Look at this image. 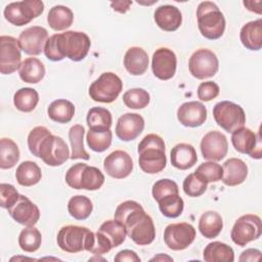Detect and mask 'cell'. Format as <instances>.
<instances>
[{"label":"cell","mask_w":262,"mask_h":262,"mask_svg":"<svg viewBox=\"0 0 262 262\" xmlns=\"http://www.w3.org/2000/svg\"><path fill=\"white\" fill-rule=\"evenodd\" d=\"M44 3L40 0L11 2L4 8V17L11 25L21 27L42 14Z\"/></svg>","instance_id":"obj_9"},{"label":"cell","mask_w":262,"mask_h":262,"mask_svg":"<svg viewBox=\"0 0 262 262\" xmlns=\"http://www.w3.org/2000/svg\"><path fill=\"white\" fill-rule=\"evenodd\" d=\"M157 26L166 32L176 31L182 23V14L180 10L173 5H161L154 13Z\"/></svg>","instance_id":"obj_23"},{"label":"cell","mask_w":262,"mask_h":262,"mask_svg":"<svg viewBox=\"0 0 262 262\" xmlns=\"http://www.w3.org/2000/svg\"><path fill=\"white\" fill-rule=\"evenodd\" d=\"M149 93L142 88H132L123 94V101L129 108L140 110L149 103Z\"/></svg>","instance_id":"obj_43"},{"label":"cell","mask_w":262,"mask_h":262,"mask_svg":"<svg viewBox=\"0 0 262 262\" xmlns=\"http://www.w3.org/2000/svg\"><path fill=\"white\" fill-rule=\"evenodd\" d=\"M151 193L156 202H158L162 198L168 194L179 193V188L175 181L165 178V179H160L154 183L151 188Z\"/></svg>","instance_id":"obj_46"},{"label":"cell","mask_w":262,"mask_h":262,"mask_svg":"<svg viewBox=\"0 0 262 262\" xmlns=\"http://www.w3.org/2000/svg\"><path fill=\"white\" fill-rule=\"evenodd\" d=\"M201 151L203 158L208 161L218 162L225 158L228 151L226 136L219 131H210L202 138Z\"/></svg>","instance_id":"obj_16"},{"label":"cell","mask_w":262,"mask_h":262,"mask_svg":"<svg viewBox=\"0 0 262 262\" xmlns=\"http://www.w3.org/2000/svg\"><path fill=\"white\" fill-rule=\"evenodd\" d=\"M92 210H93L92 202L90 201L89 198L82 194H77L72 196L68 203L69 214L77 220L87 219L91 215Z\"/></svg>","instance_id":"obj_39"},{"label":"cell","mask_w":262,"mask_h":262,"mask_svg":"<svg viewBox=\"0 0 262 262\" xmlns=\"http://www.w3.org/2000/svg\"><path fill=\"white\" fill-rule=\"evenodd\" d=\"M223 175L222 182L228 186H235L242 184L248 176V166L246 163L237 158H230L226 160L222 166Z\"/></svg>","instance_id":"obj_24"},{"label":"cell","mask_w":262,"mask_h":262,"mask_svg":"<svg viewBox=\"0 0 262 262\" xmlns=\"http://www.w3.org/2000/svg\"><path fill=\"white\" fill-rule=\"evenodd\" d=\"M177 119L185 127H200L207 120V108L200 101L184 102L177 110Z\"/></svg>","instance_id":"obj_22"},{"label":"cell","mask_w":262,"mask_h":262,"mask_svg":"<svg viewBox=\"0 0 262 262\" xmlns=\"http://www.w3.org/2000/svg\"><path fill=\"white\" fill-rule=\"evenodd\" d=\"M114 217L124 224L127 235L136 245L146 246L154 242L156 237L154 221L139 203L135 201L121 203L117 207Z\"/></svg>","instance_id":"obj_1"},{"label":"cell","mask_w":262,"mask_h":262,"mask_svg":"<svg viewBox=\"0 0 262 262\" xmlns=\"http://www.w3.org/2000/svg\"><path fill=\"white\" fill-rule=\"evenodd\" d=\"M48 39L47 30L40 26H33L24 30L18 36L20 49L29 55H39Z\"/></svg>","instance_id":"obj_18"},{"label":"cell","mask_w":262,"mask_h":262,"mask_svg":"<svg viewBox=\"0 0 262 262\" xmlns=\"http://www.w3.org/2000/svg\"><path fill=\"white\" fill-rule=\"evenodd\" d=\"M8 214L17 223L34 226L40 218V210L28 196L20 194L17 202L8 209Z\"/></svg>","instance_id":"obj_20"},{"label":"cell","mask_w":262,"mask_h":262,"mask_svg":"<svg viewBox=\"0 0 262 262\" xmlns=\"http://www.w3.org/2000/svg\"><path fill=\"white\" fill-rule=\"evenodd\" d=\"M203 257L206 262H233L234 252L224 243L212 242L204 249Z\"/></svg>","instance_id":"obj_30"},{"label":"cell","mask_w":262,"mask_h":262,"mask_svg":"<svg viewBox=\"0 0 262 262\" xmlns=\"http://www.w3.org/2000/svg\"><path fill=\"white\" fill-rule=\"evenodd\" d=\"M132 4V1H116L112 2L111 6L115 11H118L120 13H125L130 9V6Z\"/></svg>","instance_id":"obj_52"},{"label":"cell","mask_w":262,"mask_h":262,"mask_svg":"<svg viewBox=\"0 0 262 262\" xmlns=\"http://www.w3.org/2000/svg\"><path fill=\"white\" fill-rule=\"evenodd\" d=\"M56 242L57 246L67 253L90 252L95 242V233L85 226L67 225L59 229Z\"/></svg>","instance_id":"obj_4"},{"label":"cell","mask_w":262,"mask_h":262,"mask_svg":"<svg viewBox=\"0 0 262 262\" xmlns=\"http://www.w3.org/2000/svg\"><path fill=\"white\" fill-rule=\"evenodd\" d=\"M208 183L199 177L195 173L188 174L183 180V191L186 195L191 198L201 196L207 190Z\"/></svg>","instance_id":"obj_45"},{"label":"cell","mask_w":262,"mask_h":262,"mask_svg":"<svg viewBox=\"0 0 262 262\" xmlns=\"http://www.w3.org/2000/svg\"><path fill=\"white\" fill-rule=\"evenodd\" d=\"M18 75L24 82L37 84L45 76V67L40 59L28 57L21 62L18 69Z\"/></svg>","instance_id":"obj_28"},{"label":"cell","mask_w":262,"mask_h":262,"mask_svg":"<svg viewBox=\"0 0 262 262\" xmlns=\"http://www.w3.org/2000/svg\"><path fill=\"white\" fill-rule=\"evenodd\" d=\"M163 260L173 261V259H172L171 257L166 256V255H164V256H163V254H160V255H158V256H155L154 258H151V259H150V261H163Z\"/></svg>","instance_id":"obj_53"},{"label":"cell","mask_w":262,"mask_h":262,"mask_svg":"<svg viewBox=\"0 0 262 262\" xmlns=\"http://www.w3.org/2000/svg\"><path fill=\"white\" fill-rule=\"evenodd\" d=\"M115 261L117 262H140V258L134 251L122 250L115 256Z\"/></svg>","instance_id":"obj_50"},{"label":"cell","mask_w":262,"mask_h":262,"mask_svg":"<svg viewBox=\"0 0 262 262\" xmlns=\"http://www.w3.org/2000/svg\"><path fill=\"white\" fill-rule=\"evenodd\" d=\"M39 102L38 92L30 87L18 89L13 95L14 106L24 113H30L35 110Z\"/></svg>","instance_id":"obj_37"},{"label":"cell","mask_w":262,"mask_h":262,"mask_svg":"<svg viewBox=\"0 0 262 262\" xmlns=\"http://www.w3.org/2000/svg\"><path fill=\"white\" fill-rule=\"evenodd\" d=\"M261 257V251L258 249H247L246 251H244L238 260L241 262H246V261H259Z\"/></svg>","instance_id":"obj_51"},{"label":"cell","mask_w":262,"mask_h":262,"mask_svg":"<svg viewBox=\"0 0 262 262\" xmlns=\"http://www.w3.org/2000/svg\"><path fill=\"white\" fill-rule=\"evenodd\" d=\"M144 129V119L139 114L126 113L122 115L116 124V135L123 141H131L137 138Z\"/></svg>","instance_id":"obj_21"},{"label":"cell","mask_w":262,"mask_h":262,"mask_svg":"<svg viewBox=\"0 0 262 262\" xmlns=\"http://www.w3.org/2000/svg\"><path fill=\"white\" fill-rule=\"evenodd\" d=\"M86 122L91 130H107L111 129L113 118L108 110L100 106H94L88 111Z\"/></svg>","instance_id":"obj_36"},{"label":"cell","mask_w":262,"mask_h":262,"mask_svg":"<svg viewBox=\"0 0 262 262\" xmlns=\"http://www.w3.org/2000/svg\"><path fill=\"white\" fill-rule=\"evenodd\" d=\"M262 232V223L258 215L246 214L241 216L232 226L230 237L232 242L245 247L250 242L258 239Z\"/></svg>","instance_id":"obj_11"},{"label":"cell","mask_w":262,"mask_h":262,"mask_svg":"<svg viewBox=\"0 0 262 262\" xmlns=\"http://www.w3.org/2000/svg\"><path fill=\"white\" fill-rule=\"evenodd\" d=\"M194 173L201 177L203 180H205L207 183L209 182H217L222 179L223 175V170L222 167L217 164L216 162H206L202 163Z\"/></svg>","instance_id":"obj_44"},{"label":"cell","mask_w":262,"mask_h":262,"mask_svg":"<svg viewBox=\"0 0 262 262\" xmlns=\"http://www.w3.org/2000/svg\"><path fill=\"white\" fill-rule=\"evenodd\" d=\"M112 139H113V133L111 129L99 130V131L89 129L86 135L88 146L96 152H102L106 150L112 144Z\"/></svg>","instance_id":"obj_42"},{"label":"cell","mask_w":262,"mask_h":262,"mask_svg":"<svg viewBox=\"0 0 262 262\" xmlns=\"http://www.w3.org/2000/svg\"><path fill=\"white\" fill-rule=\"evenodd\" d=\"M47 114L52 121L59 124H67L75 115V106L70 100L62 98L56 99L49 104Z\"/></svg>","instance_id":"obj_34"},{"label":"cell","mask_w":262,"mask_h":262,"mask_svg":"<svg viewBox=\"0 0 262 262\" xmlns=\"http://www.w3.org/2000/svg\"><path fill=\"white\" fill-rule=\"evenodd\" d=\"M70 150L66 141L52 133L43 138L35 157L40 158L46 165L57 167L70 159Z\"/></svg>","instance_id":"obj_8"},{"label":"cell","mask_w":262,"mask_h":262,"mask_svg":"<svg viewBox=\"0 0 262 262\" xmlns=\"http://www.w3.org/2000/svg\"><path fill=\"white\" fill-rule=\"evenodd\" d=\"M15 178L21 186H33L42 178V172L37 163L25 161L18 165L15 171Z\"/></svg>","instance_id":"obj_33"},{"label":"cell","mask_w":262,"mask_h":262,"mask_svg":"<svg viewBox=\"0 0 262 262\" xmlns=\"http://www.w3.org/2000/svg\"><path fill=\"white\" fill-rule=\"evenodd\" d=\"M97 231L107 239L113 248L122 245L127 236V231L124 224L116 219L104 221Z\"/></svg>","instance_id":"obj_32"},{"label":"cell","mask_w":262,"mask_h":262,"mask_svg":"<svg viewBox=\"0 0 262 262\" xmlns=\"http://www.w3.org/2000/svg\"><path fill=\"white\" fill-rule=\"evenodd\" d=\"M123 89V82L112 72L102 73L89 87L90 97L97 102L111 103L115 101Z\"/></svg>","instance_id":"obj_7"},{"label":"cell","mask_w":262,"mask_h":262,"mask_svg":"<svg viewBox=\"0 0 262 262\" xmlns=\"http://www.w3.org/2000/svg\"><path fill=\"white\" fill-rule=\"evenodd\" d=\"M19 160V149L17 144L10 138L0 140V168L10 169Z\"/></svg>","instance_id":"obj_38"},{"label":"cell","mask_w":262,"mask_h":262,"mask_svg":"<svg viewBox=\"0 0 262 262\" xmlns=\"http://www.w3.org/2000/svg\"><path fill=\"white\" fill-rule=\"evenodd\" d=\"M231 143L235 150L249 155L253 159L262 158V145L260 133L256 134L251 129L241 127L231 133Z\"/></svg>","instance_id":"obj_15"},{"label":"cell","mask_w":262,"mask_h":262,"mask_svg":"<svg viewBox=\"0 0 262 262\" xmlns=\"http://www.w3.org/2000/svg\"><path fill=\"white\" fill-rule=\"evenodd\" d=\"M66 182L74 189L97 190L104 183V175L96 167L77 163L67 171Z\"/></svg>","instance_id":"obj_6"},{"label":"cell","mask_w":262,"mask_h":262,"mask_svg":"<svg viewBox=\"0 0 262 262\" xmlns=\"http://www.w3.org/2000/svg\"><path fill=\"white\" fill-rule=\"evenodd\" d=\"M177 67V57L174 51L167 47L158 48L151 59V69L154 75L163 81L174 77Z\"/></svg>","instance_id":"obj_17"},{"label":"cell","mask_w":262,"mask_h":262,"mask_svg":"<svg viewBox=\"0 0 262 262\" xmlns=\"http://www.w3.org/2000/svg\"><path fill=\"white\" fill-rule=\"evenodd\" d=\"M213 117L215 122L229 133L244 127L246 123V115L243 107L228 100L217 102L214 105Z\"/></svg>","instance_id":"obj_10"},{"label":"cell","mask_w":262,"mask_h":262,"mask_svg":"<svg viewBox=\"0 0 262 262\" xmlns=\"http://www.w3.org/2000/svg\"><path fill=\"white\" fill-rule=\"evenodd\" d=\"M21 54L18 40L14 37L2 35L0 37V73L10 75L19 69Z\"/></svg>","instance_id":"obj_14"},{"label":"cell","mask_w":262,"mask_h":262,"mask_svg":"<svg viewBox=\"0 0 262 262\" xmlns=\"http://www.w3.org/2000/svg\"><path fill=\"white\" fill-rule=\"evenodd\" d=\"M220 88L213 81L203 82L198 87V97L202 101H210L219 95Z\"/></svg>","instance_id":"obj_49"},{"label":"cell","mask_w":262,"mask_h":262,"mask_svg":"<svg viewBox=\"0 0 262 262\" xmlns=\"http://www.w3.org/2000/svg\"><path fill=\"white\" fill-rule=\"evenodd\" d=\"M195 238L194 227L186 222L169 224L164 230V242L173 251H181L190 246Z\"/></svg>","instance_id":"obj_13"},{"label":"cell","mask_w":262,"mask_h":262,"mask_svg":"<svg viewBox=\"0 0 262 262\" xmlns=\"http://www.w3.org/2000/svg\"><path fill=\"white\" fill-rule=\"evenodd\" d=\"M84 134H85V129L80 124H76L70 128L69 139L72 147V154L70 156V159L72 160L81 159L86 161L90 159V155L84 148V142H83Z\"/></svg>","instance_id":"obj_35"},{"label":"cell","mask_w":262,"mask_h":262,"mask_svg":"<svg viewBox=\"0 0 262 262\" xmlns=\"http://www.w3.org/2000/svg\"><path fill=\"white\" fill-rule=\"evenodd\" d=\"M148 55L146 51L138 46L130 47L124 55V67L133 76L144 74L148 67Z\"/></svg>","instance_id":"obj_25"},{"label":"cell","mask_w":262,"mask_h":262,"mask_svg":"<svg viewBox=\"0 0 262 262\" xmlns=\"http://www.w3.org/2000/svg\"><path fill=\"white\" fill-rule=\"evenodd\" d=\"M103 170L116 179L128 177L133 170V161L129 154L118 149L111 152L103 161Z\"/></svg>","instance_id":"obj_19"},{"label":"cell","mask_w":262,"mask_h":262,"mask_svg":"<svg viewBox=\"0 0 262 262\" xmlns=\"http://www.w3.org/2000/svg\"><path fill=\"white\" fill-rule=\"evenodd\" d=\"M199 30L209 40L219 39L225 31V17L219 7L211 1L201 2L196 8Z\"/></svg>","instance_id":"obj_3"},{"label":"cell","mask_w":262,"mask_h":262,"mask_svg":"<svg viewBox=\"0 0 262 262\" xmlns=\"http://www.w3.org/2000/svg\"><path fill=\"white\" fill-rule=\"evenodd\" d=\"M55 38L62 59L68 57L73 61H80L86 57L91 46L90 38L83 32L66 31L61 34H55Z\"/></svg>","instance_id":"obj_5"},{"label":"cell","mask_w":262,"mask_h":262,"mask_svg":"<svg viewBox=\"0 0 262 262\" xmlns=\"http://www.w3.org/2000/svg\"><path fill=\"white\" fill-rule=\"evenodd\" d=\"M218 57L210 49L200 48L189 57L188 70L190 74L199 80L213 77L218 72Z\"/></svg>","instance_id":"obj_12"},{"label":"cell","mask_w":262,"mask_h":262,"mask_svg":"<svg viewBox=\"0 0 262 262\" xmlns=\"http://www.w3.org/2000/svg\"><path fill=\"white\" fill-rule=\"evenodd\" d=\"M223 228V220L219 213L207 211L203 213L199 220V230L206 238L217 237Z\"/></svg>","instance_id":"obj_29"},{"label":"cell","mask_w":262,"mask_h":262,"mask_svg":"<svg viewBox=\"0 0 262 262\" xmlns=\"http://www.w3.org/2000/svg\"><path fill=\"white\" fill-rule=\"evenodd\" d=\"M138 164L147 174H157L164 170L167 164L164 139L158 134H147L138 144Z\"/></svg>","instance_id":"obj_2"},{"label":"cell","mask_w":262,"mask_h":262,"mask_svg":"<svg viewBox=\"0 0 262 262\" xmlns=\"http://www.w3.org/2000/svg\"><path fill=\"white\" fill-rule=\"evenodd\" d=\"M51 134L50 130L44 126H37L33 128L28 135V147L32 155H36L37 149L44 137Z\"/></svg>","instance_id":"obj_48"},{"label":"cell","mask_w":262,"mask_h":262,"mask_svg":"<svg viewBox=\"0 0 262 262\" xmlns=\"http://www.w3.org/2000/svg\"><path fill=\"white\" fill-rule=\"evenodd\" d=\"M239 39L249 50L258 51L262 47V19L247 23L241 29Z\"/></svg>","instance_id":"obj_27"},{"label":"cell","mask_w":262,"mask_h":262,"mask_svg":"<svg viewBox=\"0 0 262 262\" xmlns=\"http://www.w3.org/2000/svg\"><path fill=\"white\" fill-rule=\"evenodd\" d=\"M161 213L168 218L179 217L184 209V202L179 193L168 194L158 201Z\"/></svg>","instance_id":"obj_40"},{"label":"cell","mask_w":262,"mask_h":262,"mask_svg":"<svg viewBox=\"0 0 262 262\" xmlns=\"http://www.w3.org/2000/svg\"><path fill=\"white\" fill-rule=\"evenodd\" d=\"M74 21L73 11L63 5H55L47 14V23L54 31H63L72 26Z\"/></svg>","instance_id":"obj_31"},{"label":"cell","mask_w":262,"mask_h":262,"mask_svg":"<svg viewBox=\"0 0 262 262\" xmlns=\"http://www.w3.org/2000/svg\"><path fill=\"white\" fill-rule=\"evenodd\" d=\"M19 193L16 188L9 183L0 184V206L4 209L11 208L19 199Z\"/></svg>","instance_id":"obj_47"},{"label":"cell","mask_w":262,"mask_h":262,"mask_svg":"<svg viewBox=\"0 0 262 262\" xmlns=\"http://www.w3.org/2000/svg\"><path fill=\"white\" fill-rule=\"evenodd\" d=\"M42 243L41 232L34 226H27L18 235V246L27 253L36 252Z\"/></svg>","instance_id":"obj_41"},{"label":"cell","mask_w":262,"mask_h":262,"mask_svg":"<svg viewBox=\"0 0 262 262\" xmlns=\"http://www.w3.org/2000/svg\"><path fill=\"white\" fill-rule=\"evenodd\" d=\"M171 164L179 170H187L194 166L198 161V155L194 147L188 143H178L170 154Z\"/></svg>","instance_id":"obj_26"}]
</instances>
